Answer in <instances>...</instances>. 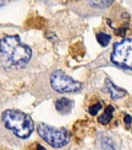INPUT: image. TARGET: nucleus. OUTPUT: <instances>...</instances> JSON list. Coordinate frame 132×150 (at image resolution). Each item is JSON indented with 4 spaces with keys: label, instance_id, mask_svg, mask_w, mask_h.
Segmentation results:
<instances>
[{
    "label": "nucleus",
    "instance_id": "obj_1",
    "mask_svg": "<svg viewBox=\"0 0 132 150\" xmlns=\"http://www.w3.org/2000/svg\"><path fill=\"white\" fill-rule=\"evenodd\" d=\"M0 52L16 67H24L31 60L32 49L22 43L18 36H5L0 40Z\"/></svg>",
    "mask_w": 132,
    "mask_h": 150
},
{
    "label": "nucleus",
    "instance_id": "obj_2",
    "mask_svg": "<svg viewBox=\"0 0 132 150\" xmlns=\"http://www.w3.org/2000/svg\"><path fill=\"white\" fill-rule=\"evenodd\" d=\"M1 120L5 127L10 129L15 135L21 139H26L32 134L34 123L27 113L18 110H6L3 112Z\"/></svg>",
    "mask_w": 132,
    "mask_h": 150
},
{
    "label": "nucleus",
    "instance_id": "obj_3",
    "mask_svg": "<svg viewBox=\"0 0 132 150\" xmlns=\"http://www.w3.org/2000/svg\"><path fill=\"white\" fill-rule=\"evenodd\" d=\"M37 132L43 140H45L53 148H62L68 143V133L66 129H59L50 127L45 123H39Z\"/></svg>",
    "mask_w": 132,
    "mask_h": 150
},
{
    "label": "nucleus",
    "instance_id": "obj_4",
    "mask_svg": "<svg viewBox=\"0 0 132 150\" xmlns=\"http://www.w3.org/2000/svg\"><path fill=\"white\" fill-rule=\"evenodd\" d=\"M110 59L119 67L132 69V38H126L115 43Z\"/></svg>",
    "mask_w": 132,
    "mask_h": 150
},
{
    "label": "nucleus",
    "instance_id": "obj_5",
    "mask_svg": "<svg viewBox=\"0 0 132 150\" xmlns=\"http://www.w3.org/2000/svg\"><path fill=\"white\" fill-rule=\"evenodd\" d=\"M50 86L56 92H76L82 89V83L73 80L68 75H66L62 70H55L50 75Z\"/></svg>",
    "mask_w": 132,
    "mask_h": 150
},
{
    "label": "nucleus",
    "instance_id": "obj_6",
    "mask_svg": "<svg viewBox=\"0 0 132 150\" xmlns=\"http://www.w3.org/2000/svg\"><path fill=\"white\" fill-rule=\"evenodd\" d=\"M105 91H108L110 93L111 98L114 100H119V98H122L124 96H126V91H125L124 89H120V87H117L115 84H112L111 81L108 79L105 81V86H104Z\"/></svg>",
    "mask_w": 132,
    "mask_h": 150
},
{
    "label": "nucleus",
    "instance_id": "obj_7",
    "mask_svg": "<svg viewBox=\"0 0 132 150\" xmlns=\"http://www.w3.org/2000/svg\"><path fill=\"white\" fill-rule=\"evenodd\" d=\"M73 101H71L70 98H66V97H62V98H59L58 101L55 102V108L58 110L59 113H70L71 110L73 108Z\"/></svg>",
    "mask_w": 132,
    "mask_h": 150
},
{
    "label": "nucleus",
    "instance_id": "obj_8",
    "mask_svg": "<svg viewBox=\"0 0 132 150\" xmlns=\"http://www.w3.org/2000/svg\"><path fill=\"white\" fill-rule=\"evenodd\" d=\"M112 115H114V107H112V106H108V107L104 110V113L98 118V122L100 124H108L111 121Z\"/></svg>",
    "mask_w": 132,
    "mask_h": 150
},
{
    "label": "nucleus",
    "instance_id": "obj_9",
    "mask_svg": "<svg viewBox=\"0 0 132 150\" xmlns=\"http://www.w3.org/2000/svg\"><path fill=\"white\" fill-rule=\"evenodd\" d=\"M99 145L103 150H115V145L114 142L111 138L106 135H100L99 137Z\"/></svg>",
    "mask_w": 132,
    "mask_h": 150
},
{
    "label": "nucleus",
    "instance_id": "obj_10",
    "mask_svg": "<svg viewBox=\"0 0 132 150\" xmlns=\"http://www.w3.org/2000/svg\"><path fill=\"white\" fill-rule=\"evenodd\" d=\"M91 6L93 8H97V9H106L109 8L110 5H112L114 0H88Z\"/></svg>",
    "mask_w": 132,
    "mask_h": 150
},
{
    "label": "nucleus",
    "instance_id": "obj_11",
    "mask_svg": "<svg viewBox=\"0 0 132 150\" xmlns=\"http://www.w3.org/2000/svg\"><path fill=\"white\" fill-rule=\"evenodd\" d=\"M96 37H97V41L99 42V45H100V46H104V47L108 46L109 42H110V40H111L110 35L105 33V32H98Z\"/></svg>",
    "mask_w": 132,
    "mask_h": 150
},
{
    "label": "nucleus",
    "instance_id": "obj_12",
    "mask_svg": "<svg viewBox=\"0 0 132 150\" xmlns=\"http://www.w3.org/2000/svg\"><path fill=\"white\" fill-rule=\"evenodd\" d=\"M100 110H102V103H100V102L94 103V105L91 106L89 108H88V111H89V113H91L92 116L97 115V113H98V111H100Z\"/></svg>",
    "mask_w": 132,
    "mask_h": 150
},
{
    "label": "nucleus",
    "instance_id": "obj_13",
    "mask_svg": "<svg viewBox=\"0 0 132 150\" xmlns=\"http://www.w3.org/2000/svg\"><path fill=\"white\" fill-rule=\"evenodd\" d=\"M124 121H125V123H126L127 126H130V123L132 122V118H131L130 115H126V116H125V118H124Z\"/></svg>",
    "mask_w": 132,
    "mask_h": 150
},
{
    "label": "nucleus",
    "instance_id": "obj_14",
    "mask_svg": "<svg viewBox=\"0 0 132 150\" xmlns=\"http://www.w3.org/2000/svg\"><path fill=\"white\" fill-rule=\"evenodd\" d=\"M34 146H36V149H37V150H45V149H44L41 144H34Z\"/></svg>",
    "mask_w": 132,
    "mask_h": 150
},
{
    "label": "nucleus",
    "instance_id": "obj_15",
    "mask_svg": "<svg viewBox=\"0 0 132 150\" xmlns=\"http://www.w3.org/2000/svg\"><path fill=\"white\" fill-rule=\"evenodd\" d=\"M3 4H4V3H3V1H1V0H0V6H1V5H3Z\"/></svg>",
    "mask_w": 132,
    "mask_h": 150
}]
</instances>
